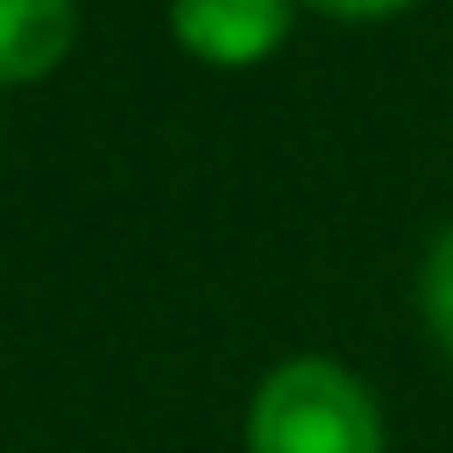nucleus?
Returning <instances> with one entry per match:
<instances>
[{
    "label": "nucleus",
    "instance_id": "nucleus-1",
    "mask_svg": "<svg viewBox=\"0 0 453 453\" xmlns=\"http://www.w3.org/2000/svg\"><path fill=\"white\" fill-rule=\"evenodd\" d=\"M249 453H385V416L360 372L323 354L280 360L242 416Z\"/></svg>",
    "mask_w": 453,
    "mask_h": 453
},
{
    "label": "nucleus",
    "instance_id": "nucleus-2",
    "mask_svg": "<svg viewBox=\"0 0 453 453\" xmlns=\"http://www.w3.org/2000/svg\"><path fill=\"white\" fill-rule=\"evenodd\" d=\"M298 0H168V32L211 69H255L292 32Z\"/></svg>",
    "mask_w": 453,
    "mask_h": 453
},
{
    "label": "nucleus",
    "instance_id": "nucleus-3",
    "mask_svg": "<svg viewBox=\"0 0 453 453\" xmlns=\"http://www.w3.org/2000/svg\"><path fill=\"white\" fill-rule=\"evenodd\" d=\"M75 0H0V88L44 81L75 44Z\"/></svg>",
    "mask_w": 453,
    "mask_h": 453
},
{
    "label": "nucleus",
    "instance_id": "nucleus-4",
    "mask_svg": "<svg viewBox=\"0 0 453 453\" xmlns=\"http://www.w3.org/2000/svg\"><path fill=\"white\" fill-rule=\"evenodd\" d=\"M416 304H422L428 335H434V342H441V354L453 360V224H447V230L428 242V255H422Z\"/></svg>",
    "mask_w": 453,
    "mask_h": 453
},
{
    "label": "nucleus",
    "instance_id": "nucleus-5",
    "mask_svg": "<svg viewBox=\"0 0 453 453\" xmlns=\"http://www.w3.org/2000/svg\"><path fill=\"white\" fill-rule=\"evenodd\" d=\"M304 7H317L329 19H391V13L416 7V0H304Z\"/></svg>",
    "mask_w": 453,
    "mask_h": 453
}]
</instances>
